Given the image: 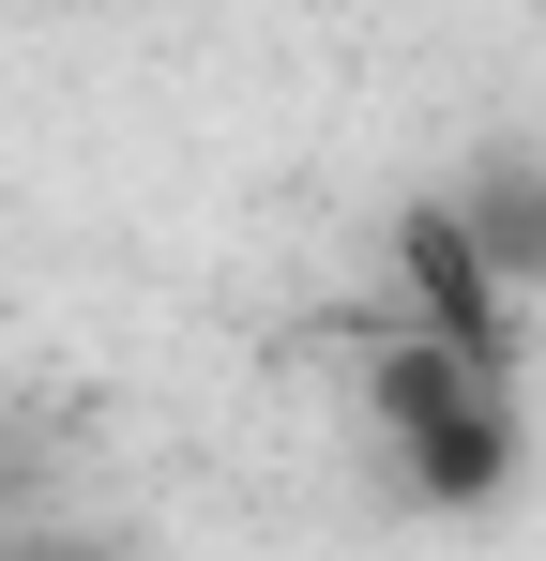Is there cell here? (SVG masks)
Returning <instances> with one entry per match:
<instances>
[{
    "label": "cell",
    "instance_id": "1",
    "mask_svg": "<svg viewBox=\"0 0 546 561\" xmlns=\"http://www.w3.org/2000/svg\"><path fill=\"white\" fill-rule=\"evenodd\" d=\"M455 228L501 259V288H532V274H546V168H501L486 197H455Z\"/></svg>",
    "mask_w": 546,
    "mask_h": 561
}]
</instances>
